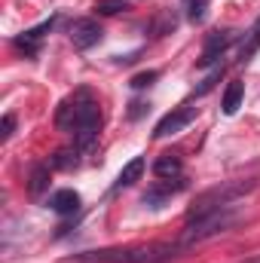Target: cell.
I'll return each instance as SVG.
<instances>
[{
  "label": "cell",
  "instance_id": "cell-1",
  "mask_svg": "<svg viewBox=\"0 0 260 263\" xmlns=\"http://www.w3.org/2000/svg\"><path fill=\"white\" fill-rule=\"evenodd\" d=\"M55 126L62 132L73 135V147L80 153H89L98 141V129H101V107L98 101L89 95V89L73 92L65 98L55 110Z\"/></svg>",
  "mask_w": 260,
  "mask_h": 263
},
{
  "label": "cell",
  "instance_id": "cell-2",
  "mask_svg": "<svg viewBox=\"0 0 260 263\" xmlns=\"http://www.w3.org/2000/svg\"><path fill=\"white\" fill-rule=\"evenodd\" d=\"M251 190H254V181H224V184L199 193L196 202L190 205V211H187V223L190 220H199V217H208V214H214L220 208H230L236 199L251 193Z\"/></svg>",
  "mask_w": 260,
  "mask_h": 263
},
{
  "label": "cell",
  "instance_id": "cell-3",
  "mask_svg": "<svg viewBox=\"0 0 260 263\" xmlns=\"http://www.w3.org/2000/svg\"><path fill=\"white\" fill-rule=\"evenodd\" d=\"M236 223V208H220L208 217H199V220H190L187 223V233H184V245H193V242H205L217 233H227L230 227Z\"/></svg>",
  "mask_w": 260,
  "mask_h": 263
},
{
  "label": "cell",
  "instance_id": "cell-4",
  "mask_svg": "<svg viewBox=\"0 0 260 263\" xmlns=\"http://www.w3.org/2000/svg\"><path fill=\"white\" fill-rule=\"evenodd\" d=\"M141 248H101V251H83L65 257L62 263H135Z\"/></svg>",
  "mask_w": 260,
  "mask_h": 263
},
{
  "label": "cell",
  "instance_id": "cell-5",
  "mask_svg": "<svg viewBox=\"0 0 260 263\" xmlns=\"http://www.w3.org/2000/svg\"><path fill=\"white\" fill-rule=\"evenodd\" d=\"M101 37H104V31L95 18H77L70 25V43L77 49H92L95 43H101Z\"/></svg>",
  "mask_w": 260,
  "mask_h": 263
},
{
  "label": "cell",
  "instance_id": "cell-6",
  "mask_svg": "<svg viewBox=\"0 0 260 263\" xmlns=\"http://www.w3.org/2000/svg\"><path fill=\"white\" fill-rule=\"evenodd\" d=\"M239 34L236 31H211L208 37H205V49H202V59L196 62L199 67H208V65H214L224 52H227V46L236 40Z\"/></svg>",
  "mask_w": 260,
  "mask_h": 263
},
{
  "label": "cell",
  "instance_id": "cell-7",
  "mask_svg": "<svg viewBox=\"0 0 260 263\" xmlns=\"http://www.w3.org/2000/svg\"><path fill=\"white\" fill-rule=\"evenodd\" d=\"M193 117H196V107H190V104H181V107H175L172 114H165V117L156 123L153 138H169V135L181 132L184 126H190V120H193Z\"/></svg>",
  "mask_w": 260,
  "mask_h": 263
},
{
  "label": "cell",
  "instance_id": "cell-8",
  "mask_svg": "<svg viewBox=\"0 0 260 263\" xmlns=\"http://www.w3.org/2000/svg\"><path fill=\"white\" fill-rule=\"evenodd\" d=\"M181 172H184V165H181V159L172 156V153H165V156H159V159L153 162V175L162 178V181H178Z\"/></svg>",
  "mask_w": 260,
  "mask_h": 263
},
{
  "label": "cell",
  "instance_id": "cell-9",
  "mask_svg": "<svg viewBox=\"0 0 260 263\" xmlns=\"http://www.w3.org/2000/svg\"><path fill=\"white\" fill-rule=\"evenodd\" d=\"M49 208H52L55 214H77V211H80V193H73V190H59V193H52V199H49Z\"/></svg>",
  "mask_w": 260,
  "mask_h": 263
},
{
  "label": "cell",
  "instance_id": "cell-10",
  "mask_svg": "<svg viewBox=\"0 0 260 263\" xmlns=\"http://www.w3.org/2000/svg\"><path fill=\"white\" fill-rule=\"evenodd\" d=\"M46 190H49V165L37 162V165L31 168V178H28V193L34 199H40Z\"/></svg>",
  "mask_w": 260,
  "mask_h": 263
},
{
  "label": "cell",
  "instance_id": "cell-11",
  "mask_svg": "<svg viewBox=\"0 0 260 263\" xmlns=\"http://www.w3.org/2000/svg\"><path fill=\"white\" fill-rule=\"evenodd\" d=\"M242 98H245V86H242V80H233L227 86V92H224V114L233 117L242 107Z\"/></svg>",
  "mask_w": 260,
  "mask_h": 263
},
{
  "label": "cell",
  "instance_id": "cell-12",
  "mask_svg": "<svg viewBox=\"0 0 260 263\" xmlns=\"http://www.w3.org/2000/svg\"><path fill=\"white\" fill-rule=\"evenodd\" d=\"M141 175H144V156H135V159H129V162L123 165V172H120V178H117V190L132 187Z\"/></svg>",
  "mask_w": 260,
  "mask_h": 263
},
{
  "label": "cell",
  "instance_id": "cell-13",
  "mask_svg": "<svg viewBox=\"0 0 260 263\" xmlns=\"http://www.w3.org/2000/svg\"><path fill=\"white\" fill-rule=\"evenodd\" d=\"M184 187H187V184H184V178H181L178 184H162V187H153L150 193H144V202H147V205H153V208H159V202H162V199H169L172 193H178V190H184Z\"/></svg>",
  "mask_w": 260,
  "mask_h": 263
},
{
  "label": "cell",
  "instance_id": "cell-14",
  "mask_svg": "<svg viewBox=\"0 0 260 263\" xmlns=\"http://www.w3.org/2000/svg\"><path fill=\"white\" fill-rule=\"evenodd\" d=\"M77 156H80V150H77V147H73V150H59V153H55V156H52V159H49V165H52V168H77V165H80V159H77Z\"/></svg>",
  "mask_w": 260,
  "mask_h": 263
},
{
  "label": "cell",
  "instance_id": "cell-15",
  "mask_svg": "<svg viewBox=\"0 0 260 263\" xmlns=\"http://www.w3.org/2000/svg\"><path fill=\"white\" fill-rule=\"evenodd\" d=\"M126 6H129V0H98V3H95L98 15H117V12L126 9Z\"/></svg>",
  "mask_w": 260,
  "mask_h": 263
},
{
  "label": "cell",
  "instance_id": "cell-16",
  "mask_svg": "<svg viewBox=\"0 0 260 263\" xmlns=\"http://www.w3.org/2000/svg\"><path fill=\"white\" fill-rule=\"evenodd\" d=\"M220 73H224V65L217 67V70H211V73H208V77H205V80L199 83V89H196V95H205V92H208V89H211V86H214V83L220 80Z\"/></svg>",
  "mask_w": 260,
  "mask_h": 263
},
{
  "label": "cell",
  "instance_id": "cell-17",
  "mask_svg": "<svg viewBox=\"0 0 260 263\" xmlns=\"http://www.w3.org/2000/svg\"><path fill=\"white\" fill-rule=\"evenodd\" d=\"M205 6H208L205 0H190V3H187V15H190L193 22H202V18H205Z\"/></svg>",
  "mask_w": 260,
  "mask_h": 263
},
{
  "label": "cell",
  "instance_id": "cell-18",
  "mask_svg": "<svg viewBox=\"0 0 260 263\" xmlns=\"http://www.w3.org/2000/svg\"><path fill=\"white\" fill-rule=\"evenodd\" d=\"M156 77H159L156 70H147V73H138V77H132V89H144V86H150V83H153Z\"/></svg>",
  "mask_w": 260,
  "mask_h": 263
},
{
  "label": "cell",
  "instance_id": "cell-19",
  "mask_svg": "<svg viewBox=\"0 0 260 263\" xmlns=\"http://www.w3.org/2000/svg\"><path fill=\"white\" fill-rule=\"evenodd\" d=\"M12 129H15V117L6 114L3 123H0V141H9V138H12Z\"/></svg>",
  "mask_w": 260,
  "mask_h": 263
},
{
  "label": "cell",
  "instance_id": "cell-20",
  "mask_svg": "<svg viewBox=\"0 0 260 263\" xmlns=\"http://www.w3.org/2000/svg\"><path fill=\"white\" fill-rule=\"evenodd\" d=\"M242 263H260V254H254V257H245Z\"/></svg>",
  "mask_w": 260,
  "mask_h": 263
}]
</instances>
